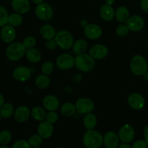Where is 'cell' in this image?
<instances>
[{
    "instance_id": "cell-38",
    "label": "cell",
    "mask_w": 148,
    "mask_h": 148,
    "mask_svg": "<svg viewBox=\"0 0 148 148\" xmlns=\"http://www.w3.org/2000/svg\"><path fill=\"white\" fill-rule=\"evenodd\" d=\"M58 119H59V116H58L57 113L56 111H49L46 114V120L52 124L56 123Z\"/></svg>"
},
{
    "instance_id": "cell-18",
    "label": "cell",
    "mask_w": 148,
    "mask_h": 148,
    "mask_svg": "<svg viewBox=\"0 0 148 148\" xmlns=\"http://www.w3.org/2000/svg\"><path fill=\"white\" fill-rule=\"evenodd\" d=\"M11 6L15 12L20 14L28 12L30 8L29 0H12Z\"/></svg>"
},
{
    "instance_id": "cell-16",
    "label": "cell",
    "mask_w": 148,
    "mask_h": 148,
    "mask_svg": "<svg viewBox=\"0 0 148 148\" xmlns=\"http://www.w3.org/2000/svg\"><path fill=\"white\" fill-rule=\"evenodd\" d=\"M37 132L43 139L50 138L53 132V125L46 120L40 121L38 126Z\"/></svg>"
},
{
    "instance_id": "cell-55",
    "label": "cell",
    "mask_w": 148,
    "mask_h": 148,
    "mask_svg": "<svg viewBox=\"0 0 148 148\" xmlns=\"http://www.w3.org/2000/svg\"><path fill=\"white\" fill-rule=\"evenodd\" d=\"M147 72H148V64H147Z\"/></svg>"
},
{
    "instance_id": "cell-49",
    "label": "cell",
    "mask_w": 148,
    "mask_h": 148,
    "mask_svg": "<svg viewBox=\"0 0 148 148\" xmlns=\"http://www.w3.org/2000/svg\"><path fill=\"white\" fill-rule=\"evenodd\" d=\"M143 77H144L145 79H146V80H148V72H147L145 75H143Z\"/></svg>"
},
{
    "instance_id": "cell-3",
    "label": "cell",
    "mask_w": 148,
    "mask_h": 148,
    "mask_svg": "<svg viewBox=\"0 0 148 148\" xmlns=\"http://www.w3.org/2000/svg\"><path fill=\"white\" fill-rule=\"evenodd\" d=\"M27 49L20 42H12L10 43L6 49L5 54L7 59L12 62H17L23 59L25 55Z\"/></svg>"
},
{
    "instance_id": "cell-53",
    "label": "cell",
    "mask_w": 148,
    "mask_h": 148,
    "mask_svg": "<svg viewBox=\"0 0 148 148\" xmlns=\"http://www.w3.org/2000/svg\"><path fill=\"white\" fill-rule=\"evenodd\" d=\"M1 114H0V120H1Z\"/></svg>"
},
{
    "instance_id": "cell-8",
    "label": "cell",
    "mask_w": 148,
    "mask_h": 148,
    "mask_svg": "<svg viewBox=\"0 0 148 148\" xmlns=\"http://www.w3.org/2000/svg\"><path fill=\"white\" fill-rule=\"evenodd\" d=\"M76 110L79 114H87L91 113L94 110L95 105L92 100L88 98H80L75 103Z\"/></svg>"
},
{
    "instance_id": "cell-29",
    "label": "cell",
    "mask_w": 148,
    "mask_h": 148,
    "mask_svg": "<svg viewBox=\"0 0 148 148\" xmlns=\"http://www.w3.org/2000/svg\"><path fill=\"white\" fill-rule=\"evenodd\" d=\"M87 49H88V43L84 39H78L75 40L72 46L73 52L77 55L85 53Z\"/></svg>"
},
{
    "instance_id": "cell-13",
    "label": "cell",
    "mask_w": 148,
    "mask_h": 148,
    "mask_svg": "<svg viewBox=\"0 0 148 148\" xmlns=\"http://www.w3.org/2000/svg\"><path fill=\"white\" fill-rule=\"evenodd\" d=\"M84 34H85V37L89 40H95L101 37L102 29L98 25L91 23L84 27Z\"/></svg>"
},
{
    "instance_id": "cell-52",
    "label": "cell",
    "mask_w": 148,
    "mask_h": 148,
    "mask_svg": "<svg viewBox=\"0 0 148 148\" xmlns=\"http://www.w3.org/2000/svg\"><path fill=\"white\" fill-rule=\"evenodd\" d=\"M1 145H1V143H0V147H1Z\"/></svg>"
},
{
    "instance_id": "cell-6",
    "label": "cell",
    "mask_w": 148,
    "mask_h": 148,
    "mask_svg": "<svg viewBox=\"0 0 148 148\" xmlns=\"http://www.w3.org/2000/svg\"><path fill=\"white\" fill-rule=\"evenodd\" d=\"M35 14L36 17L43 21L50 20L53 16V8L48 3H40L37 4L35 9Z\"/></svg>"
},
{
    "instance_id": "cell-46",
    "label": "cell",
    "mask_w": 148,
    "mask_h": 148,
    "mask_svg": "<svg viewBox=\"0 0 148 148\" xmlns=\"http://www.w3.org/2000/svg\"><path fill=\"white\" fill-rule=\"evenodd\" d=\"M4 103V96L0 93V108L3 106V104Z\"/></svg>"
},
{
    "instance_id": "cell-43",
    "label": "cell",
    "mask_w": 148,
    "mask_h": 148,
    "mask_svg": "<svg viewBox=\"0 0 148 148\" xmlns=\"http://www.w3.org/2000/svg\"><path fill=\"white\" fill-rule=\"evenodd\" d=\"M144 138L148 145V125L146 126L144 130Z\"/></svg>"
},
{
    "instance_id": "cell-23",
    "label": "cell",
    "mask_w": 148,
    "mask_h": 148,
    "mask_svg": "<svg viewBox=\"0 0 148 148\" xmlns=\"http://www.w3.org/2000/svg\"><path fill=\"white\" fill-rule=\"evenodd\" d=\"M130 17V12L126 7L121 6L115 10V17L119 23H126Z\"/></svg>"
},
{
    "instance_id": "cell-27",
    "label": "cell",
    "mask_w": 148,
    "mask_h": 148,
    "mask_svg": "<svg viewBox=\"0 0 148 148\" xmlns=\"http://www.w3.org/2000/svg\"><path fill=\"white\" fill-rule=\"evenodd\" d=\"M77 111L75 104L71 102H66L62 105L60 108V112L63 116L66 117H70L73 116Z\"/></svg>"
},
{
    "instance_id": "cell-41",
    "label": "cell",
    "mask_w": 148,
    "mask_h": 148,
    "mask_svg": "<svg viewBox=\"0 0 148 148\" xmlns=\"http://www.w3.org/2000/svg\"><path fill=\"white\" fill-rule=\"evenodd\" d=\"M147 147L148 145L145 140H140L134 142L132 146V148H147Z\"/></svg>"
},
{
    "instance_id": "cell-19",
    "label": "cell",
    "mask_w": 148,
    "mask_h": 148,
    "mask_svg": "<svg viewBox=\"0 0 148 148\" xmlns=\"http://www.w3.org/2000/svg\"><path fill=\"white\" fill-rule=\"evenodd\" d=\"M119 138L114 132H108L103 136V145L106 148H117L119 145Z\"/></svg>"
},
{
    "instance_id": "cell-45",
    "label": "cell",
    "mask_w": 148,
    "mask_h": 148,
    "mask_svg": "<svg viewBox=\"0 0 148 148\" xmlns=\"http://www.w3.org/2000/svg\"><path fill=\"white\" fill-rule=\"evenodd\" d=\"M88 24H89V23H88V20H82V21L80 22L81 26H82V27H86V26L88 25Z\"/></svg>"
},
{
    "instance_id": "cell-30",
    "label": "cell",
    "mask_w": 148,
    "mask_h": 148,
    "mask_svg": "<svg viewBox=\"0 0 148 148\" xmlns=\"http://www.w3.org/2000/svg\"><path fill=\"white\" fill-rule=\"evenodd\" d=\"M14 107L10 103H4L2 106L0 108V114L1 118L8 119L14 115Z\"/></svg>"
},
{
    "instance_id": "cell-54",
    "label": "cell",
    "mask_w": 148,
    "mask_h": 148,
    "mask_svg": "<svg viewBox=\"0 0 148 148\" xmlns=\"http://www.w3.org/2000/svg\"><path fill=\"white\" fill-rule=\"evenodd\" d=\"M56 148H64V147H56Z\"/></svg>"
},
{
    "instance_id": "cell-48",
    "label": "cell",
    "mask_w": 148,
    "mask_h": 148,
    "mask_svg": "<svg viewBox=\"0 0 148 148\" xmlns=\"http://www.w3.org/2000/svg\"><path fill=\"white\" fill-rule=\"evenodd\" d=\"M33 3H35L36 4H39L40 3H43L44 0H32Z\"/></svg>"
},
{
    "instance_id": "cell-11",
    "label": "cell",
    "mask_w": 148,
    "mask_h": 148,
    "mask_svg": "<svg viewBox=\"0 0 148 148\" xmlns=\"http://www.w3.org/2000/svg\"><path fill=\"white\" fill-rule=\"evenodd\" d=\"M126 25L130 31L138 32L143 30L144 27L145 20L141 16L135 14L129 17L127 21L126 22Z\"/></svg>"
},
{
    "instance_id": "cell-42",
    "label": "cell",
    "mask_w": 148,
    "mask_h": 148,
    "mask_svg": "<svg viewBox=\"0 0 148 148\" xmlns=\"http://www.w3.org/2000/svg\"><path fill=\"white\" fill-rule=\"evenodd\" d=\"M141 8L145 12L148 14V0H141L140 1Z\"/></svg>"
},
{
    "instance_id": "cell-1",
    "label": "cell",
    "mask_w": 148,
    "mask_h": 148,
    "mask_svg": "<svg viewBox=\"0 0 148 148\" xmlns=\"http://www.w3.org/2000/svg\"><path fill=\"white\" fill-rule=\"evenodd\" d=\"M82 143L86 148H100L103 145V137L95 130H88L83 134Z\"/></svg>"
},
{
    "instance_id": "cell-51",
    "label": "cell",
    "mask_w": 148,
    "mask_h": 148,
    "mask_svg": "<svg viewBox=\"0 0 148 148\" xmlns=\"http://www.w3.org/2000/svg\"><path fill=\"white\" fill-rule=\"evenodd\" d=\"M31 148H40V147H32Z\"/></svg>"
},
{
    "instance_id": "cell-7",
    "label": "cell",
    "mask_w": 148,
    "mask_h": 148,
    "mask_svg": "<svg viewBox=\"0 0 148 148\" xmlns=\"http://www.w3.org/2000/svg\"><path fill=\"white\" fill-rule=\"evenodd\" d=\"M56 64L62 70H69L75 66V57L69 53H62L56 58Z\"/></svg>"
},
{
    "instance_id": "cell-40",
    "label": "cell",
    "mask_w": 148,
    "mask_h": 148,
    "mask_svg": "<svg viewBox=\"0 0 148 148\" xmlns=\"http://www.w3.org/2000/svg\"><path fill=\"white\" fill-rule=\"evenodd\" d=\"M46 48L49 51H53L56 49V47L58 46L57 43H56L55 39H51V40H49L46 41Z\"/></svg>"
},
{
    "instance_id": "cell-32",
    "label": "cell",
    "mask_w": 148,
    "mask_h": 148,
    "mask_svg": "<svg viewBox=\"0 0 148 148\" xmlns=\"http://www.w3.org/2000/svg\"><path fill=\"white\" fill-rule=\"evenodd\" d=\"M10 14L5 7L0 6V27H2L8 24V17Z\"/></svg>"
},
{
    "instance_id": "cell-31",
    "label": "cell",
    "mask_w": 148,
    "mask_h": 148,
    "mask_svg": "<svg viewBox=\"0 0 148 148\" xmlns=\"http://www.w3.org/2000/svg\"><path fill=\"white\" fill-rule=\"evenodd\" d=\"M23 22V18L22 15L18 13H12L10 14L8 17V25L12 26V27H18L21 25Z\"/></svg>"
},
{
    "instance_id": "cell-50",
    "label": "cell",
    "mask_w": 148,
    "mask_h": 148,
    "mask_svg": "<svg viewBox=\"0 0 148 148\" xmlns=\"http://www.w3.org/2000/svg\"><path fill=\"white\" fill-rule=\"evenodd\" d=\"M0 148H10V147H7V146H6V145H1V147H0Z\"/></svg>"
},
{
    "instance_id": "cell-9",
    "label": "cell",
    "mask_w": 148,
    "mask_h": 148,
    "mask_svg": "<svg viewBox=\"0 0 148 148\" xmlns=\"http://www.w3.org/2000/svg\"><path fill=\"white\" fill-rule=\"evenodd\" d=\"M119 138L121 143H130L134 140L135 132L134 128L130 124H124L120 128L118 133Z\"/></svg>"
},
{
    "instance_id": "cell-47",
    "label": "cell",
    "mask_w": 148,
    "mask_h": 148,
    "mask_svg": "<svg viewBox=\"0 0 148 148\" xmlns=\"http://www.w3.org/2000/svg\"><path fill=\"white\" fill-rule=\"evenodd\" d=\"M116 0H105L106 4H108V5H112L114 4Z\"/></svg>"
},
{
    "instance_id": "cell-33",
    "label": "cell",
    "mask_w": 148,
    "mask_h": 148,
    "mask_svg": "<svg viewBox=\"0 0 148 148\" xmlns=\"http://www.w3.org/2000/svg\"><path fill=\"white\" fill-rule=\"evenodd\" d=\"M53 69H54V66H53V63L49 61L43 62L40 66V71H41L42 74L46 75H50L51 74H52Z\"/></svg>"
},
{
    "instance_id": "cell-34",
    "label": "cell",
    "mask_w": 148,
    "mask_h": 148,
    "mask_svg": "<svg viewBox=\"0 0 148 148\" xmlns=\"http://www.w3.org/2000/svg\"><path fill=\"white\" fill-rule=\"evenodd\" d=\"M12 140V134L8 130H2L0 132V143L2 145H7Z\"/></svg>"
},
{
    "instance_id": "cell-15",
    "label": "cell",
    "mask_w": 148,
    "mask_h": 148,
    "mask_svg": "<svg viewBox=\"0 0 148 148\" xmlns=\"http://www.w3.org/2000/svg\"><path fill=\"white\" fill-rule=\"evenodd\" d=\"M108 49L103 44H96L92 46L89 50V54L96 60H101L107 56Z\"/></svg>"
},
{
    "instance_id": "cell-44",
    "label": "cell",
    "mask_w": 148,
    "mask_h": 148,
    "mask_svg": "<svg viewBox=\"0 0 148 148\" xmlns=\"http://www.w3.org/2000/svg\"><path fill=\"white\" fill-rule=\"evenodd\" d=\"M118 148H132L131 146L129 145V143H122L119 145Z\"/></svg>"
},
{
    "instance_id": "cell-12",
    "label": "cell",
    "mask_w": 148,
    "mask_h": 148,
    "mask_svg": "<svg viewBox=\"0 0 148 148\" xmlns=\"http://www.w3.org/2000/svg\"><path fill=\"white\" fill-rule=\"evenodd\" d=\"M16 36H17V32L14 27L7 24L1 27L0 31V38L4 43H12L16 38Z\"/></svg>"
},
{
    "instance_id": "cell-36",
    "label": "cell",
    "mask_w": 148,
    "mask_h": 148,
    "mask_svg": "<svg viewBox=\"0 0 148 148\" xmlns=\"http://www.w3.org/2000/svg\"><path fill=\"white\" fill-rule=\"evenodd\" d=\"M23 46H25L26 49H30L35 48L36 44V39L33 36H27L24 38L23 41Z\"/></svg>"
},
{
    "instance_id": "cell-10",
    "label": "cell",
    "mask_w": 148,
    "mask_h": 148,
    "mask_svg": "<svg viewBox=\"0 0 148 148\" xmlns=\"http://www.w3.org/2000/svg\"><path fill=\"white\" fill-rule=\"evenodd\" d=\"M128 103L132 109L140 111L144 108L145 105V98L141 94L138 92H133L131 93L128 97Z\"/></svg>"
},
{
    "instance_id": "cell-26",
    "label": "cell",
    "mask_w": 148,
    "mask_h": 148,
    "mask_svg": "<svg viewBox=\"0 0 148 148\" xmlns=\"http://www.w3.org/2000/svg\"><path fill=\"white\" fill-rule=\"evenodd\" d=\"M84 127L88 130H93L97 124V117L92 112L85 114L83 118Z\"/></svg>"
},
{
    "instance_id": "cell-4",
    "label": "cell",
    "mask_w": 148,
    "mask_h": 148,
    "mask_svg": "<svg viewBox=\"0 0 148 148\" xmlns=\"http://www.w3.org/2000/svg\"><path fill=\"white\" fill-rule=\"evenodd\" d=\"M147 60L144 56L135 55L130 61V70L136 76H143L147 72Z\"/></svg>"
},
{
    "instance_id": "cell-28",
    "label": "cell",
    "mask_w": 148,
    "mask_h": 148,
    "mask_svg": "<svg viewBox=\"0 0 148 148\" xmlns=\"http://www.w3.org/2000/svg\"><path fill=\"white\" fill-rule=\"evenodd\" d=\"M50 82L51 81L49 75H43V74L38 75L35 79V85L38 89L40 90H44L47 88L50 85Z\"/></svg>"
},
{
    "instance_id": "cell-35",
    "label": "cell",
    "mask_w": 148,
    "mask_h": 148,
    "mask_svg": "<svg viewBox=\"0 0 148 148\" xmlns=\"http://www.w3.org/2000/svg\"><path fill=\"white\" fill-rule=\"evenodd\" d=\"M27 141L31 147H39L43 143V138L38 134H36L30 136Z\"/></svg>"
},
{
    "instance_id": "cell-20",
    "label": "cell",
    "mask_w": 148,
    "mask_h": 148,
    "mask_svg": "<svg viewBox=\"0 0 148 148\" xmlns=\"http://www.w3.org/2000/svg\"><path fill=\"white\" fill-rule=\"evenodd\" d=\"M31 115L30 111L25 106H21L16 108L14 113V117L16 121L19 123L25 122Z\"/></svg>"
},
{
    "instance_id": "cell-56",
    "label": "cell",
    "mask_w": 148,
    "mask_h": 148,
    "mask_svg": "<svg viewBox=\"0 0 148 148\" xmlns=\"http://www.w3.org/2000/svg\"><path fill=\"white\" fill-rule=\"evenodd\" d=\"M147 49H148V43H147Z\"/></svg>"
},
{
    "instance_id": "cell-21",
    "label": "cell",
    "mask_w": 148,
    "mask_h": 148,
    "mask_svg": "<svg viewBox=\"0 0 148 148\" xmlns=\"http://www.w3.org/2000/svg\"><path fill=\"white\" fill-rule=\"evenodd\" d=\"M40 34L43 39L46 40L54 39L56 32L54 27L50 24H45L40 28Z\"/></svg>"
},
{
    "instance_id": "cell-17",
    "label": "cell",
    "mask_w": 148,
    "mask_h": 148,
    "mask_svg": "<svg viewBox=\"0 0 148 148\" xmlns=\"http://www.w3.org/2000/svg\"><path fill=\"white\" fill-rule=\"evenodd\" d=\"M60 103L57 97L53 95H48L43 98V106L48 111H56L59 108Z\"/></svg>"
},
{
    "instance_id": "cell-22",
    "label": "cell",
    "mask_w": 148,
    "mask_h": 148,
    "mask_svg": "<svg viewBox=\"0 0 148 148\" xmlns=\"http://www.w3.org/2000/svg\"><path fill=\"white\" fill-rule=\"evenodd\" d=\"M100 15L105 21H111L115 17V10L111 5L104 4L100 9Z\"/></svg>"
},
{
    "instance_id": "cell-5",
    "label": "cell",
    "mask_w": 148,
    "mask_h": 148,
    "mask_svg": "<svg viewBox=\"0 0 148 148\" xmlns=\"http://www.w3.org/2000/svg\"><path fill=\"white\" fill-rule=\"evenodd\" d=\"M58 46L63 50H68L72 48L75 40L70 32L62 30L57 32L54 38Z\"/></svg>"
},
{
    "instance_id": "cell-14",
    "label": "cell",
    "mask_w": 148,
    "mask_h": 148,
    "mask_svg": "<svg viewBox=\"0 0 148 148\" xmlns=\"http://www.w3.org/2000/svg\"><path fill=\"white\" fill-rule=\"evenodd\" d=\"M12 76L14 79L19 82H26L31 77V70L27 66H17L13 70Z\"/></svg>"
},
{
    "instance_id": "cell-24",
    "label": "cell",
    "mask_w": 148,
    "mask_h": 148,
    "mask_svg": "<svg viewBox=\"0 0 148 148\" xmlns=\"http://www.w3.org/2000/svg\"><path fill=\"white\" fill-rule=\"evenodd\" d=\"M25 56L26 59L31 63H38L41 60V53L36 48L27 49Z\"/></svg>"
},
{
    "instance_id": "cell-2",
    "label": "cell",
    "mask_w": 148,
    "mask_h": 148,
    "mask_svg": "<svg viewBox=\"0 0 148 148\" xmlns=\"http://www.w3.org/2000/svg\"><path fill=\"white\" fill-rule=\"evenodd\" d=\"M95 59L89 53L77 54L75 58V66L78 70L82 72H89L94 69Z\"/></svg>"
},
{
    "instance_id": "cell-25",
    "label": "cell",
    "mask_w": 148,
    "mask_h": 148,
    "mask_svg": "<svg viewBox=\"0 0 148 148\" xmlns=\"http://www.w3.org/2000/svg\"><path fill=\"white\" fill-rule=\"evenodd\" d=\"M46 110L44 108H42L40 106H35L32 108L31 111V116L36 121H43L46 119V114L47 113L46 112Z\"/></svg>"
},
{
    "instance_id": "cell-37",
    "label": "cell",
    "mask_w": 148,
    "mask_h": 148,
    "mask_svg": "<svg viewBox=\"0 0 148 148\" xmlns=\"http://www.w3.org/2000/svg\"><path fill=\"white\" fill-rule=\"evenodd\" d=\"M130 30H129L127 25H120L116 29V34L119 37H125L129 34Z\"/></svg>"
},
{
    "instance_id": "cell-39",
    "label": "cell",
    "mask_w": 148,
    "mask_h": 148,
    "mask_svg": "<svg viewBox=\"0 0 148 148\" xmlns=\"http://www.w3.org/2000/svg\"><path fill=\"white\" fill-rule=\"evenodd\" d=\"M28 141L25 140H19L13 144L12 148H31Z\"/></svg>"
}]
</instances>
